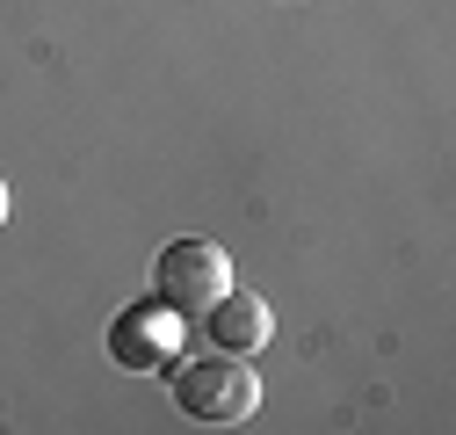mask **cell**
Here are the masks:
<instances>
[{
  "mask_svg": "<svg viewBox=\"0 0 456 435\" xmlns=\"http://www.w3.org/2000/svg\"><path fill=\"white\" fill-rule=\"evenodd\" d=\"M175 399H182V414L203 421V428H240V421H254V406H261V377H254L247 356H224V349H217V356H182Z\"/></svg>",
  "mask_w": 456,
  "mask_h": 435,
  "instance_id": "1",
  "label": "cell"
},
{
  "mask_svg": "<svg viewBox=\"0 0 456 435\" xmlns=\"http://www.w3.org/2000/svg\"><path fill=\"white\" fill-rule=\"evenodd\" d=\"M232 283H240V276H232V254H224L217 240H167V247H159L152 291H159V305H175L182 319L210 312Z\"/></svg>",
  "mask_w": 456,
  "mask_h": 435,
  "instance_id": "2",
  "label": "cell"
},
{
  "mask_svg": "<svg viewBox=\"0 0 456 435\" xmlns=\"http://www.w3.org/2000/svg\"><path fill=\"white\" fill-rule=\"evenodd\" d=\"M175 341H182V312L175 305H138L109 326V349H117L124 370H159L175 363Z\"/></svg>",
  "mask_w": 456,
  "mask_h": 435,
  "instance_id": "3",
  "label": "cell"
},
{
  "mask_svg": "<svg viewBox=\"0 0 456 435\" xmlns=\"http://www.w3.org/2000/svg\"><path fill=\"white\" fill-rule=\"evenodd\" d=\"M203 319H210V341H217L224 356H261V349H268V334H275V312H268L254 291H240V283L224 291Z\"/></svg>",
  "mask_w": 456,
  "mask_h": 435,
  "instance_id": "4",
  "label": "cell"
},
{
  "mask_svg": "<svg viewBox=\"0 0 456 435\" xmlns=\"http://www.w3.org/2000/svg\"><path fill=\"white\" fill-rule=\"evenodd\" d=\"M0 226H8V182H0Z\"/></svg>",
  "mask_w": 456,
  "mask_h": 435,
  "instance_id": "5",
  "label": "cell"
}]
</instances>
